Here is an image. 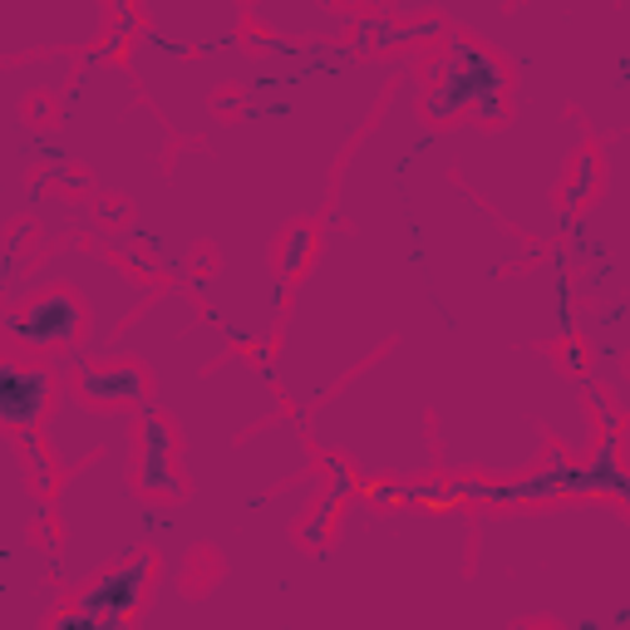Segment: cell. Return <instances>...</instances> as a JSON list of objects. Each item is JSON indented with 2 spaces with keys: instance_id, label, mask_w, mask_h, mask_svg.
<instances>
[{
  "instance_id": "obj_1",
  "label": "cell",
  "mask_w": 630,
  "mask_h": 630,
  "mask_svg": "<svg viewBox=\"0 0 630 630\" xmlns=\"http://www.w3.org/2000/svg\"><path fill=\"white\" fill-rule=\"evenodd\" d=\"M453 502H552V498H581V492H610L616 502L630 498L626 468H620V434L601 428V443L587 463H566L562 449L547 453V468L527 473L513 483H478V478H453L443 483Z\"/></svg>"
},
{
  "instance_id": "obj_2",
  "label": "cell",
  "mask_w": 630,
  "mask_h": 630,
  "mask_svg": "<svg viewBox=\"0 0 630 630\" xmlns=\"http://www.w3.org/2000/svg\"><path fill=\"white\" fill-rule=\"evenodd\" d=\"M149 571H153V552H139L133 562H124V566H114V571H104V577H99L94 587H89L69 610H60L50 626H104V630L129 626L133 610L143 606Z\"/></svg>"
},
{
  "instance_id": "obj_3",
  "label": "cell",
  "mask_w": 630,
  "mask_h": 630,
  "mask_svg": "<svg viewBox=\"0 0 630 630\" xmlns=\"http://www.w3.org/2000/svg\"><path fill=\"white\" fill-rule=\"evenodd\" d=\"M50 395H54L50 370L0 360V424L15 428L25 449L35 443V428H40V414L50 409Z\"/></svg>"
},
{
  "instance_id": "obj_4",
  "label": "cell",
  "mask_w": 630,
  "mask_h": 630,
  "mask_svg": "<svg viewBox=\"0 0 630 630\" xmlns=\"http://www.w3.org/2000/svg\"><path fill=\"white\" fill-rule=\"evenodd\" d=\"M11 331L21 335L25 345H75L79 335V300L54 291V296H40L25 316H11Z\"/></svg>"
},
{
  "instance_id": "obj_5",
  "label": "cell",
  "mask_w": 630,
  "mask_h": 630,
  "mask_svg": "<svg viewBox=\"0 0 630 630\" xmlns=\"http://www.w3.org/2000/svg\"><path fill=\"white\" fill-rule=\"evenodd\" d=\"M139 483L149 492H158V498H178V492H182L178 473H172V434H168V424H163V419L149 409V399H143V459H139Z\"/></svg>"
},
{
  "instance_id": "obj_6",
  "label": "cell",
  "mask_w": 630,
  "mask_h": 630,
  "mask_svg": "<svg viewBox=\"0 0 630 630\" xmlns=\"http://www.w3.org/2000/svg\"><path fill=\"white\" fill-rule=\"evenodd\" d=\"M79 380V395L85 399H99V404H143L149 399V380H143V370H133V364H108V370H89V364H79L75 370Z\"/></svg>"
},
{
  "instance_id": "obj_7",
  "label": "cell",
  "mask_w": 630,
  "mask_h": 630,
  "mask_svg": "<svg viewBox=\"0 0 630 630\" xmlns=\"http://www.w3.org/2000/svg\"><path fill=\"white\" fill-rule=\"evenodd\" d=\"M310 252H316V227L310 222H300V227H291L286 232V242H281V261H277V271H281V296H286V286L300 277V267L310 261Z\"/></svg>"
},
{
  "instance_id": "obj_8",
  "label": "cell",
  "mask_w": 630,
  "mask_h": 630,
  "mask_svg": "<svg viewBox=\"0 0 630 630\" xmlns=\"http://www.w3.org/2000/svg\"><path fill=\"white\" fill-rule=\"evenodd\" d=\"M596 193V153H581L577 158V178L566 182V213H577V207H587V197Z\"/></svg>"
},
{
  "instance_id": "obj_9",
  "label": "cell",
  "mask_w": 630,
  "mask_h": 630,
  "mask_svg": "<svg viewBox=\"0 0 630 630\" xmlns=\"http://www.w3.org/2000/svg\"><path fill=\"white\" fill-rule=\"evenodd\" d=\"M340 502H345V498H335V492H325V498H321L316 517H310V523H306V532H300L310 547H321V542H325V532H331V517H335V507H340Z\"/></svg>"
},
{
  "instance_id": "obj_10",
  "label": "cell",
  "mask_w": 630,
  "mask_h": 630,
  "mask_svg": "<svg viewBox=\"0 0 630 630\" xmlns=\"http://www.w3.org/2000/svg\"><path fill=\"white\" fill-rule=\"evenodd\" d=\"M591 409L601 414V428H620V414L606 404V395H601V389H591Z\"/></svg>"
},
{
  "instance_id": "obj_11",
  "label": "cell",
  "mask_w": 630,
  "mask_h": 630,
  "mask_svg": "<svg viewBox=\"0 0 630 630\" xmlns=\"http://www.w3.org/2000/svg\"><path fill=\"white\" fill-rule=\"evenodd\" d=\"M562 360H566V370H581V364H587V355H581V345H566Z\"/></svg>"
},
{
  "instance_id": "obj_12",
  "label": "cell",
  "mask_w": 630,
  "mask_h": 630,
  "mask_svg": "<svg viewBox=\"0 0 630 630\" xmlns=\"http://www.w3.org/2000/svg\"><path fill=\"white\" fill-rule=\"evenodd\" d=\"M370 5H374V0H370Z\"/></svg>"
}]
</instances>
